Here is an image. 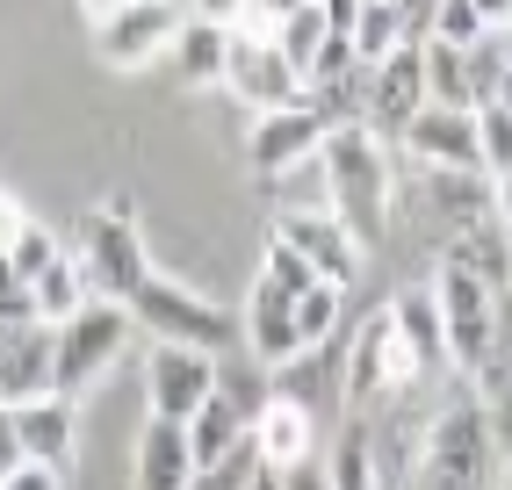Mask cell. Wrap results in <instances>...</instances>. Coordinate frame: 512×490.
I'll list each match as a JSON object with an SVG mask.
<instances>
[{
    "label": "cell",
    "mask_w": 512,
    "mask_h": 490,
    "mask_svg": "<svg viewBox=\"0 0 512 490\" xmlns=\"http://www.w3.org/2000/svg\"><path fill=\"white\" fill-rule=\"evenodd\" d=\"M318 173H325V209L361 238V253H368V245H383L390 238V209H397V173H390L383 137H375L368 123L332 130Z\"/></svg>",
    "instance_id": "obj_1"
},
{
    "label": "cell",
    "mask_w": 512,
    "mask_h": 490,
    "mask_svg": "<svg viewBox=\"0 0 512 490\" xmlns=\"http://www.w3.org/2000/svg\"><path fill=\"white\" fill-rule=\"evenodd\" d=\"M498 433H491V404L484 397H455L448 411L426 418V447L412 490H491L498 483Z\"/></svg>",
    "instance_id": "obj_2"
},
{
    "label": "cell",
    "mask_w": 512,
    "mask_h": 490,
    "mask_svg": "<svg viewBox=\"0 0 512 490\" xmlns=\"http://www.w3.org/2000/svg\"><path fill=\"white\" fill-rule=\"evenodd\" d=\"M73 260L87 267V282L101 303H138V289L152 282V253H145V231L130 217V202H94L87 217L73 224Z\"/></svg>",
    "instance_id": "obj_3"
},
{
    "label": "cell",
    "mask_w": 512,
    "mask_h": 490,
    "mask_svg": "<svg viewBox=\"0 0 512 490\" xmlns=\"http://www.w3.org/2000/svg\"><path fill=\"white\" fill-rule=\"evenodd\" d=\"M130 318H138L159 346H195V354H217V361L246 339V318H238L231 303L174 282V274H152V282L138 289V303H130Z\"/></svg>",
    "instance_id": "obj_4"
},
{
    "label": "cell",
    "mask_w": 512,
    "mask_h": 490,
    "mask_svg": "<svg viewBox=\"0 0 512 490\" xmlns=\"http://www.w3.org/2000/svg\"><path fill=\"white\" fill-rule=\"evenodd\" d=\"M412 354H404L397 339V310L375 303L368 318L347 332V382H339V397H347V418H383L397 397H412Z\"/></svg>",
    "instance_id": "obj_5"
},
{
    "label": "cell",
    "mask_w": 512,
    "mask_h": 490,
    "mask_svg": "<svg viewBox=\"0 0 512 490\" xmlns=\"http://www.w3.org/2000/svg\"><path fill=\"white\" fill-rule=\"evenodd\" d=\"M433 303H440V332H448V368L484 382L498 368V289H484L469 267L440 260L433 267Z\"/></svg>",
    "instance_id": "obj_6"
},
{
    "label": "cell",
    "mask_w": 512,
    "mask_h": 490,
    "mask_svg": "<svg viewBox=\"0 0 512 490\" xmlns=\"http://www.w3.org/2000/svg\"><path fill=\"white\" fill-rule=\"evenodd\" d=\"M188 29V8H166V0H94L87 8V37H94V58L116 65V73H138L152 58H174V37Z\"/></svg>",
    "instance_id": "obj_7"
},
{
    "label": "cell",
    "mask_w": 512,
    "mask_h": 490,
    "mask_svg": "<svg viewBox=\"0 0 512 490\" xmlns=\"http://www.w3.org/2000/svg\"><path fill=\"white\" fill-rule=\"evenodd\" d=\"M130 325H138V318H130L123 303H101V296L80 310L73 325H58V397H65V404H80L94 382L123 361Z\"/></svg>",
    "instance_id": "obj_8"
},
{
    "label": "cell",
    "mask_w": 512,
    "mask_h": 490,
    "mask_svg": "<svg viewBox=\"0 0 512 490\" xmlns=\"http://www.w3.org/2000/svg\"><path fill=\"white\" fill-rule=\"evenodd\" d=\"M217 382H224L217 354H195V346H152V361H145V404H152V418H166V426H188V418L217 397Z\"/></svg>",
    "instance_id": "obj_9"
},
{
    "label": "cell",
    "mask_w": 512,
    "mask_h": 490,
    "mask_svg": "<svg viewBox=\"0 0 512 490\" xmlns=\"http://www.w3.org/2000/svg\"><path fill=\"white\" fill-rule=\"evenodd\" d=\"M325 137H332V123L311 109V94H303L296 109H282V116H253V130H246V166L260 173V181H282V173L325 159Z\"/></svg>",
    "instance_id": "obj_10"
},
{
    "label": "cell",
    "mask_w": 512,
    "mask_h": 490,
    "mask_svg": "<svg viewBox=\"0 0 512 490\" xmlns=\"http://www.w3.org/2000/svg\"><path fill=\"white\" fill-rule=\"evenodd\" d=\"M275 238L318 274V282H332V289H347L354 274H361V238L339 224L332 209H282V217H275Z\"/></svg>",
    "instance_id": "obj_11"
},
{
    "label": "cell",
    "mask_w": 512,
    "mask_h": 490,
    "mask_svg": "<svg viewBox=\"0 0 512 490\" xmlns=\"http://www.w3.org/2000/svg\"><path fill=\"white\" fill-rule=\"evenodd\" d=\"M224 87L246 101L253 116H282V109H296L303 94V73L275 51V44H246V37H231V65H224Z\"/></svg>",
    "instance_id": "obj_12"
},
{
    "label": "cell",
    "mask_w": 512,
    "mask_h": 490,
    "mask_svg": "<svg viewBox=\"0 0 512 490\" xmlns=\"http://www.w3.org/2000/svg\"><path fill=\"white\" fill-rule=\"evenodd\" d=\"M37 397H58V325L29 318L0 339V404H37Z\"/></svg>",
    "instance_id": "obj_13"
},
{
    "label": "cell",
    "mask_w": 512,
    "mask_h": 490,
    "mask_svg": "<svg viewBox=\"0 0 512 490\" xmlns=\"http://www.w3.org/2000/svg\"><path fill=\"white\" fill-rule=\"evenodd\" d=\"M246 354H253V368H267V375H282L289 361H303V339H296V296L282 289V282H267V274H253V289H246Z\"/></svg>",
    "instance_id": "obj_14"
},
{
    "label": "cell",
    "mask_w": 512,
    "mask_h": 490,
    "mask_svg": "<svg viewBox=\"0 0 512 490\" xmlns=\"http://www.w3.org/2000/svg\"><path fill=\"white\" fill-rule=\"evenodd\" d=\"M419 109H426V44H412V51H397V58H383L368 73V130L383 137V130H412L419 123Z\"/></svg>",
    "instance_id": "obj_15"
},
{
    "label": "cell",
    "mask_w": 512,
    "mask_h": 490,
    "mask_svg": "<svg viewBox=\"0 0 512 490\" xmlns=\"http://www.w3.org/2000/svg\"><path fill=\"white\" fill-rule=\"evenodd\" d=\"M404 145H412L426 166L440 173H484V145H476V116L469 109H419V123L404 130Z\"/></svg>",
    "instance_id": "obj_16"
},
{
    "label": "cell",
    "mask_w": 512,
    "mask_h": 490,
    "mask_svg": "<svg viewBox=\"0 0 512 490\" xmlns=\"http://www.w3.org/2000/svg\"><path fill=\"white\" fill-rule=\"evenodd\" d=\"M15 433H22V454L44 469H73L80 462V404L65 397H37V404H15Z\"/></svg>",
    "instance_id": "obj_17"
},
{
    "label": "cell",
    "mask_w": 512,
    "mask_h": 490,
    "mask_svg": "<svg viewBox=\"0 0 512 490\" xmlns=\"http://www.w3.org/2000/svg\"><path fill=\"white\" fill-rule=\"evenodd\" d=\"M253 447L267 469H296V462H318V411L296 404V397H267V411L253 418Z\"/></svg>",
    "instance_id": "obj_18"
},
{
    "label": "cell",
    "mask_w": 512,
    "mask_h": 490,
    "mask_svg": "<svg viewBox=\"0 0 512 490\" xmlns=\"http://www.w3.org/2000/svg\"><path fill=\"white\" fill-rule=\"evenodd\" d=\"M188 483H195V447H188V426L145 418L138 447H130V490H188Z\"/></svg>",
    "instance_id": "obj_19"
},
{
    "label": "cell",
    "mask_w": 512,
    "mask_h": 490,
    "mask_svg": "<svg viewBox=\"0 0 512 490\" xmlns=\"http://www.w3.org/2000/svg\"><path fill=\"white\" fill-rule=\"evenodd\" d=\"M426 202H433V217L448 224V238L498 217L491 209V173H440V166H426Z\"/></svg>",
    "instance_id": "obj_20"
},
{
    "label": "cell",
    "mask_w": 512,
    "mask_h": 490,
    "mask_svg": "<svg viewBox=\"0 0 512 490\" xmlns=\"http://www.w3.org/2000/svg\"><path fill=\"white\" fill-rule=\"evenodd\" d=\"M440 260H455V267H469L484 289H512V231L491 217V224H469V231H455L448 245H440Z\"/></svg>",
    "instance_id": "obj_21"
},
{
    "label": "cell",
    "mask_w": 512,
    "mask_h": 490,
    "mask_svg": "<svg viewBox=\"0 0 512 490\" xmlns=\"http://www.w3.org/2000/svg\"><path fill=\"white\" fill-rule=\"evenodd\" d=\"M397 310V339H404V354H412L419 375H433L440 361H448V332H440V303H433V282L426 289H397L390 296Z\"/></svg>",
    "instance_id": "obj_22"
},
{
    "label": "cell",
    "mask_w": 512,
    "mask_h": 490,
    "mask_svg": "<svg viewBox=\"0 0 512 490\" xmlns=\"http://www.w3.org/2000/svg\"><path fill=\"white\" fill-rule=\"evenodd\" d=\"M224 65H231V29L224 15H188V29L174 37V73L188 87H224Z\"/></svg>",
    "instance_id": "obj_23"
},
{
    "label": "cell",
    "mask_w": 512,
    "mask_h": 490,
    "mask_svg": "<svg viewBox=\"0 0 512 490\" xmlns=\"http://www.w3.org/2000/svg\"><path fill=\"white\" fill-rule=\"evenodd\" d=\"M325 469H332V490H390L383 454H375V426H368V418H347V426L332 433Z\"/></svg>",
    "instance_id": "obj_24"
},
{
    "label": "cell",
    "mask_w": 512,
    "mask_h": 490,
    "mask_svg": "<svg viewBox=\"0 0 512 490\" xmlns=\"http://www.w3.org/2000/svg\"><path fill=\"white\" fill-rule=\"evenodd\" d=\"M332 44V22H325V0H296V8H282V29H275V51L303 73V87H311V65L318 51Z\"/></svg>",
    "instance_id": "obj_25"
},
{
    "label": "cell",
    "mask_w": 512,
    "mask_h": 490,
    "mask_svg": "<svg viewBox=\"0 0 512 490\" xmlns=\"http://www.w3.org/2000/svg\"><path fill=\"white\" fill-rule=\"evenodd\" d=\"M29 296H37V318H44V325H73L80 310L94 303V282H87V267L65 253V260L44 274V282H29Z\"/></svg>",
    "instance_id": "obj_26"
},
{
    "label": "cell",
    "mask_w": 512,
    "mask_h": 490,
    "mask_svg": "<svg viewBox=\"0 0 512 490\" xmlns=\"http://www.w3.org/2000/svg\"><path fill=\"white\" fill-rule=\"evenodd\" d=\"M426 101H433V109H469V116H476V80H469V51L426 44Z\"/></svg>",
    "instance_id": "obj_27"
},
{
    "label": "cell",
    "mask_w": 512,
    "mask_h": 490,
    "mask_svg": "<svg viewBox=\"0 0 512 490\" xmlns=\"http://www.w3.org/2000/svg\"><path fill=\"white\" fill-rule=\"evenodd\" d=\"M339 332H347V289L318 282L311 296L296 303V339H303V354H318V346H332Z\"/></svg>",
    "instance_id": "obj_28"
},
{
    "label": "cell",
    "mask_w": 512,
    "mask_h": 490,
    "mask_svg": "<svg viewBox=\"0 0 512 490\" xmlns=\"http://www.w3.org/2000/svg\"><path fill=\"white\" fill-rule=\"evenodd\" d=\"M58 260H65V238H58L51 224H37V217H29V224L15 231V245L0 253V267H8L15 282H44V274H51Z\"/></svg>",
    "instance_id": "obj_29"
},
{
    "label": "cell",
    "mask_w": 512,
    "mask_h": 490,
    "mask_svg": "<svg viewBox=\"0 0 512 490\" xmlns=\"http://www.w3.org/2000/svg\"><path fill=\"white\" fill-rule=\"evenodd\" d=\"M267 462H260V447L246 440L238 454H224V462H210V469H195V483L188 490H253V476H260Z\"/></svg>",
    "instance_id": "obj_30"
},
{
    "label": "cell",
    "mask_w": 512,
    "mask_h": 490,
    "mask_svg": "<svg viewBox=\"0 0 512 490\" xmlns=\"http://www.w3.org/2000/svg\"><path fill=\"white\" fill-rule=\"evenodd\" d=\"M260 274H267V282H282V289H289L296 303H303V296H311V289H318V274H311V267H303V260L289 253V245L275 238V231H267V253H260Z\"/></svg>",
    "instance_id": "obj_31"
},
{
    "label": "cell",
    "mask_w": 512,
    "mask_h": 490,
    "mask_svg": "<svg viewBox=\"0 0 512 490\" xmlns=\"http://www.w3.org/2000/svg\"><path fill=\"white\" fill-rule=\"evenodd\" d=\"M476 145H484V173H512V116L505 109H476Z\"/></svg>",
    "instance_id": "obj_32"
},
{
    "label": "cell",
    "mask_w": 512,
    "mask_h": 490,
    "mask_svg": "<svg viewBox=\"0 0 512 490\" xmlns=\"http://www.w3.org/2000/svg\"><path fill=\"white\" fill-rule=\"evenodd\" d=\"M29 462V454H22V433H15V411L8 404H0V490H8V476Z\"/></svg>",
    "instance_id": "obj_33"
},
{
    "label": "cell",
    "mask_w": 512,
    "mask_h": 490,
    "mask_svg": "<svg viewBox=\"0 0 512 490\" xmlns=\"http://www.w3.org/2000/svg\"><path fill=\"white\" fill-rule=\"evenodd\" d=\"M282 490H332V469L325 462H296V469H275Z\"/></svg>",
    "instance_id": "obj_34"
},
{
    "label": "cell",
    "mask_w": 512,
    "mask_h": 490,
    "mask_svg": "<svg viewBox=\"0 0 512 490\" xmlns=\"http://www.w3.org/2000/svg\"><path fill=\"white\" fill-rule=\"evenodd\" d=\"M8 490H65V476H58V469H44V462H22V469L8 476Z\"/></svg>",
    "instance_id": "obj_35"
},
{
    "label": "cell",
    "mask_w": 512,
    "mask_h": 490,
    "mask_svg": "<svg viewBox=\"0 0 512 490\" xmlns=\"http://www.w3.org/2000/svg\"><path fill=\"white\" fill-rule=\"evenodd\" d=\"M29 224V209L15 202V188H0V253H8V245H15V231Z\"/></svg>",
    "instance_id": "obj_36"
},
{
    "label": "cell",
    "mask_w": 512,
    "mask_h": 490,
    "mask_svg": "<svg viewBox=\"0 0 512 490\" xmlns=\"http://www.w3.org/2000/svg\"><path fill=\"white\" fill-rule=\"evenodd\" d=\"M491 209H498V224L512 231V173H498V181H491Z\"/></svg>",
    "instance_id": "obj_37"
},
{
    "label": "cell",
    "mask_w": 512,
    "mask_h": 490,
    "mask_svg": "<svg viewBox=\"0 0 512 490\" xmlns=\"http://www.w3.org/2000/svg\"><path fill=\"white\" fill-rule=\"evenodd\" d=\"M491 109H505V116H512V73H505V87H498V101H491Z\"/></svg>",
    "instance_id": "obj_38"
},
{
    "label": "cell",
    "mask_w": 512,
    "mask_h": 490,
    "mask_svg": "<svg viewBox=\"0 0 512 490\" xmlns=\"http://www.w3.org/2000/svg\"><path fill=\"white\" fill-rule=\"evenodd\" d=\"M253 490H282V476H275V469H260V476H253Z\"/></svg>",
    "instance_id": "obj_39"
},
{
    "label": "cell",
    "mask_w": 512,
    "mask_h": 490,
    "mask_svg": "<svg viewBox=\"0 0 512 490\" xmlns=\"http://www.w3.org/2000/svg\"><path fill=\"white\" fill-rule=\"evenodd\" d=\"M498 51H505V65H512V22H505V29H498Z\"/></svg>",
    "instance_id": "obj_40"
},
{
    "label": "cell",
    "mask_w": 512,
    "mask_h": 490,
    "mask_svg": "<svg viewBox=\"0 0 512 490\" xmlns=\"http://www.w3.org/2000/svg\"><path fill=\"white\" fill-rule=\"evenodd\" d=\"M505 296H512V289H505Z\"/></svg>",
    "instance_id": "obj_41"
},
{
    "label": "cell",
    "mask_w": 512,
    "mask_h": 490,
    "mask_svg": "<svg viewBox=\"0 0 512 490\" xmlns=\"http://www.w3.org/2000/svg\"><path fill=\"white\" fill-rule=\"evenodd\" d=\"M505 476H512V469H505Z\"/></svg>",
    "instance_id": "obj_42"
}]
</instances>
